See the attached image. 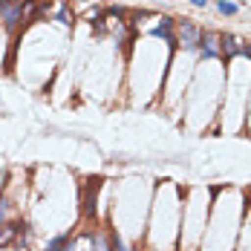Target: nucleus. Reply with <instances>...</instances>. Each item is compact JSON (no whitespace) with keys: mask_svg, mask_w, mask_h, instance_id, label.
<instances>
[{"mask_svg":"<svg viewBox=\"0 0 251 251\" xmlns=\"http://www.w3.org/2000/svg\"><path fill=\"white\" fill-rule=\"evenodd\" d=\"M32 12V3H21V0H3V12H0V21L6 24V29H15V26L24 21L26 15Z\"/></svg>","mask_w":251,"mask_h":251,"instance_id":"1","label":"nucleus"},{"mask_svg":"<svg viewBox=\"0 0 251 251\" xmlns=\"http://www.w3.org/2000/svg\"><path fill=\"white\" fill-rule=\"evenodd\" d=\"M200 38H202V29L191 21H182L179 24V38L176 44H182L185 50H200Z\"/></svg>","mask_w":251,"mask_h":251,"instance_id":"2","label":"nucleus"},{"mask_svg":"<svg viewBox=\"0 0 251 251\" xmlns=\"http://www.w3.org/2000/svg\"><path fill=\"white\" fill-rule=\"evenodd\" d=\"M200 52L202 58H220V32H202L200 38Z\"/></svg>","mask_w":251,"mask_h":251,"instance_id":"3","label":"nucleus"},{"mask_svg":"<svg viewBox=\"0 0 251 251\" xmlns=\"http://www.w3.org/2000/svg\"><path fill=\"white\" fill-rule=\"evenodd\" d=\"M220 52H223L226 58H234V55L243 52V41H240L237 35H220Z\"/></svg>","mask_w":251,"mask_h":251,"instance_id":"4","label":"nucleus"},{"mask_svg":"<svg viewBox=\"0 0 251 251\" xmlns=\"http://www.w3.org/2000/svg\"><path fill=\"white\" fill-rule=\"evenodd\" d=\"M171 26H174V21H171V18H162V26H156L151 35H153V38H162V41H168L171 47H176V35L171 32Z\"/></svg>","mask_w":251,"mask_h":251,"instance_id":"5","label":"nucleus"},{"mask_svg":"<svg viewBox=\"0 0 251 251\" xmlns=\"http://www.w3.org/2000/svg\"><path fill=\"white\" fill-rule=\"evenodd\" d=\"M217 12L226 15V18H234V15L240 12V6H237V3H228V0H217Z\"/></svg>","mask_w":251,"mask_h":251,"instance_id":"6","label":"nucleus"},{"mask_svg":"<svg viewBox=\"0 0 251 251\" xmlns=\"http://www.w3.org/2000/svg\"><path fill=\"white\" fill-rule=\"evenodd\" d=\"M21 231V226H3L0 228V246H9L15 240V234Z\"/></svg>","mask_w":251,"mask_h":251,"instance_id":"7","label":"nucleus"},{"mask_svg":"<svg viewBox=\"0 0 251 251\" xmlns=\"http://www.w3.org/2000/svg\"><path fill=\"white\" fill-rule=\"evenodd\" d=\"M90 243H93V249H96V251H107V240H104L101 234H93V237H90Z\"/></svg>","mask_w":251,"mask_h":251,"instance_id":"8","label":"nucleus"},{"mask_svg":"<svg viewBox=\"0 0 251 251\" xmlns=\"http://www.w3.org/2000/svg\"><path fill=\"white\" fill-rule=\"evenodd\" d=\"M110 243H113V251H130V249H125V243H122V237H119V234H113V240H110Z\"/></svg>","mask_w":251,"mask_h":251,"instance_id":"9","label":"nucleus"},{"mask_svg":"<svg viewBox=\"0 0 251 251\" xmlns=\"http://www.w3.org/2000/svg\"><path fill=\"white\" fill-rule=\"evenodd\" d=\"M58 21H61L64 26H70V24H73V15H70L67 9H61V12H58Z\"/></svg>","mask_w":251,"mask_h":251,"instance_id":"10","label":"nucleus"},{"mask_svg":"<svg viewBox=\"0 0 251 251\" xmlns=\"http://www.w3.org/2000/svg\"><path fill=\"white\" fill-rule=\"evenodd\" d=\"M6 211H9V202H6V197H0V220L6 217Z\"/></svg>","mask_w":251,"mask_h":251,"instance_id":"11","label":"nucleus"},{"mask_svg":"<svg viewBox=\"0 0 251 251\" xmlns=\"http://www.w3.org/2000/svg\"><path fill=\"white\" fill-rule=\"evenodd\" d=\"M191 3H194L197 9H208V0H191Z\"/></svg>","mask_w":251,"mask_h":251,"instance_id":"12","label":"nucleus"},{"mask_svg":"<svg viewBox=\"0 0 251 251\" xmlns=\"http://www.w3.org/2000/svg\"><path fill=\"white\" fill-rule=\"evenodd\" d=\"M0 12H3V0H0Z\"/></svg>","mask_w":251,"mask_h":251,"instance_id":"13","label":"nucleus"}]
</instances>
